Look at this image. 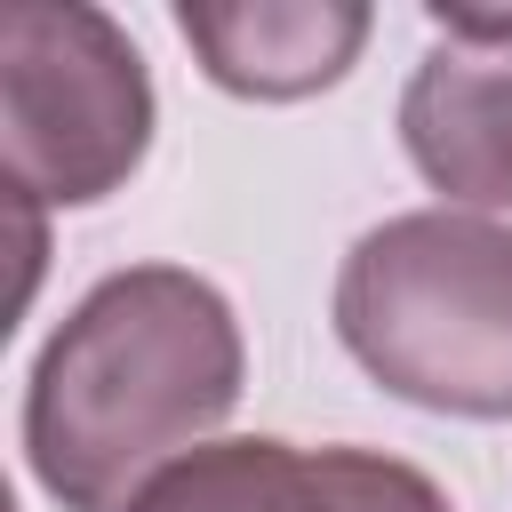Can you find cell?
Wrapping results in <instances>:
<instances>
[{"instance_id": "1", "label": "cell", "mask_w": 512, "mask_h": 512, "mask_svg": "<svg viewBox=\"0 0 512 512\" xmlns=\"http://www.w3.org/2000/svg\"><path fill=\"white\" fill-rule=\"evenodd\" d=\"M248 344L192 264L104 272L24 376V464L64 512H128L240 408Z\"/></svg>"}, {"instance_id": "2", "label": "cell", "mask_w": 512, "mask_h": 512, "mask_svg": "<svg viewBox=\"0 0 512 512\" xmlns=\"http://www.w3.org/2000/svg\"><path fill=\"white\" fill-rule=\"evenodd\" d=\"M336 344L408 408L512 416V224L408 208L352 240L328 296Z\"/></svg>"}, {"instance_id": "3", "label": "cell", "mask_w": 512, "mask_h": 512, "mask_svg": "<svg viewBox=\"0 0 512 512\" xmlns=\"http://www.w3.org/2000/svg\"><path fill=\"white\" fill-rule=\"evenodd\" d=\"M152 72L88 0H24L0 16V144L16 208H96L152 152Z\"/></svg>"}, {"instance_id": "4", "label": "cell", "mask_w": 512, "mask_h": 512, "mask_svg": "<svg viewBox=\"0 0 512 512\" xmlns=\"http://www.w3.org/2000/svg\"><path fill=\"white\" fill-rule=\"evenodd\" d=\"M432 32L400 88V152L440 208L512 216V16L432 8Z\"/></svg>"}, {"instance_id": "5", "label": "cell", "mask_w": 512, "mask_h": 512, "mask_svg": "<svg viewBox=\"0 0 512 512\" xmlns=\"http://www.w3.org/2000/svg\"><path fill=\"white\" fill-rule=\"evenodd\" d=\"M128 512H456L448 488L384 448H296L272 432L176 456Z\"/></svg>"}, {"instance_id": "6", "label": "cell", "mask_w": 512, "mask_h": 512, "mask_svg": "<svg viewBox=\"0 0 512 512\" xmlns=\"http://www.w3.org/2000/svg\"><path fill=\"white\" fill-rule=\"evenodd\" d=\"M176 32L224 96L296 104L360 64L376 16L360 0H184Z\"/></svg>"}, {"instance_id": "7", "label": "cell", "mask_w": 512, "mask_h": 512, "mask_svg": "<svg viewBox=\"0 0 512 512\" xmlns=\"http://www.w3.org/2000/svg\"><path fill=\"white\" fill-rule=\"evenodd\" d=\"M504 16H512V8H504Z\"/></svg>"}]
</instances>
